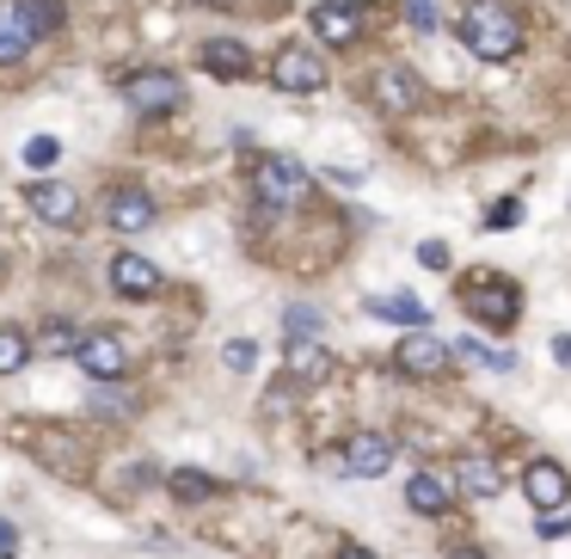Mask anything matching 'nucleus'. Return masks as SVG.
I'll list each match as a JSON object with an SVG mask.
<instances>
[{
	"mask_svg": "<svg viewBox=\"0 0 571 559\" xmlns=\"http://www.w3.org/2000/svg\"><path fill=\"white\" fill-rule=\"evenodd\" d=\"M461 44L479 62H510V56H523V19L504 0H473L461 13Z\"/></svg>",
	"mask_w": 571,
	"mask_h": 559,
	"instance_id": "1",
	"label": "nucleus"
},
{
	"mask_svg": "<svg viewBox=\"0 0 571 559\" xmlns=\"http://www.w3.org/2000/svg\"><path fill=\"white\" fill-rule=\"evenodd\" d=\"M461 308L473 313V320H486L492 332H510L516 313H523V289L510 277H498V271H479V277L461 283Z\"/></svg>",
	"mask_w": 571,
	"mask_h": 559,
	"instance_id": "2",
	"label": "nucleus"
},
{
	"mask_svg": "<svg viewBox=\"0 0 571 559\" xmlns=\"http://www.w3.org/2000/svg\"><path fill=\"white\" fill-rule=\"evenodd\" d=\"M117 93H124L129 111H141V117H160V111H179V105H185V80L172 75V68H129V75L117 80Z\"/></svg>",
	"mask_w": 571,
	"mask_h": 559,
	"instance_id": "3",
	"label": "nucleus"
},
{
	"mask_svg": "<svg viewBox=\"0 0 571 559\" xmlns=\"http://www.w3.org/2000/svg\"><path fill=\"white\" fill-rule=\"evenodd\" d=\"M252 185H259V203H264V209H295V203L308 197L313 172L301 167L295 155H271V160H259Z\"/></svg>",
	"mask_w": 571,
	"mask_h": 559,
	"instance_id": "4",
	"label": "nucleus"
},
{
	"mask_svg": "<svg viewBox=\"0 0 571 559\" xmlns=\"http://www.w3.org/2000/svg\"><path fill=\"white\" fill-rule=\"evenodd\" d=\"M68 357L93 375V381H117V375L129 369V344L117 339V332H87V339H75V351H68Z\"/></svg>",
	"mask_w": 571,
	"mask_h": 559,
	"instance_id": "5",
	"label": "nucleus"
},
{
	"mask_svg": "<svg viewBox=\"0 0 571 559\" xmlns=\"http://www.w3.org/2000/svg\"><path fill=\"white\" fill-rule=\"evenodd\" d=\"M271 87H283V93H320L326 62L308 44H289V49H277V62H271Z\"/></svg>",
	"mask_w": 571,
	"mask_h": 559,
	"instance_id": "6",
	"label": "nucleus"
},
{
	"mask_svg": "<svg viewBox=\"0 0 571 559\" xmlns=\"http://www.w3.org/2000/svg\"><path fill=\"white\" fill-rule=\"evenodd\" d=\"M105 221L117 233H148L160 221V209H155V197L141 185H111V197H105Z\"/></svg>",
	"mask_w": 571,
	"mask_h": 559,
	"instance_id": "7",
	"label": "nucleus"
},
{
	"mask_svg": "<svg viewBox=\"0 0 571 559\" xmlns=\"http://www.w3.org/2000/svg\"><path fill=\"white\" fill-rule=\"evenodd\" d=\"M37 44H44V37H37L32 13H25V0H0V68L25 62Z\"/></svg>",
	"mask_w": 571,
	"mask_h": 559,
	"instance_id": "8",
	"label": "nucleus"
},
{
	"mask_svg": "<svg viewBox=\"0 0 571 559\" xmlns=\"http://www.w3.org/2000/svg\"><path fill=\"white\" fill-rule=\"evenodd\" d=\"M393 363H400L406 375H418V381H431V375H443L448 363H455V351H448L436 332H424V327H412V339L393 351Z\"/></svg>",
	"mask_w": 571,
	"mask_h": 559,
	"instance_id": "9",
	"label": "nucleus"
},
{
	"mask_svg": "<svg viewBox=\"0 0 571 559\" xmlns=\"http://www.w3.org/2000/svg\"><path fill=\"white\" fill-rule=\"evenodd\" d=\"M25 203H32V216L49 221V228H75V221H80L75 185H56V179H37V185H25Z\"/></svg>",
	"mask_w": 571,
	"mask_h": 559,
	"instance_id": "10",
	"label": "nucleus"
},
{
	"mask_svg": "<svg viewBox=\"0 0 571 559\" xmlns=\"http://www.w3.org/2000/svg\"><path fill=\"white\" fill-rule=\"evenodd\" d=\"M313 37H320L326 49H351L356 37H363V13H356L351 0H320V7H313Z\"/></svg>",
	"mask_w": 571,
	"mask_h": 559,
	"instance_id": "11",
	"label": "nucleus"
},
{
	"mask_svg": "<svg viewBox=\"0 0 571 559\" xmlns=\"http://www.w3.org/2000/svg\"><path fill=\"white\" fill-rule=\"evenodd\" d=\"M393 443H387V436H375V431H363V436H351V443H344V455H339V467L344 474H356V480H381L387 467H393Z\"/></svg>",
	"mask_w": 571,
	"mask_h": 559,
	"instance_id": "12",
	"label": "nucleus"
},
{
	"mask_svg": "<svg viewBox=\"0 0 571 559\" xmlns=\"http://www.w3.org/2000/svg\"><path fill=\"white\" fill-rule=\"evenodd\" d=\"M111 289H117V296H129V301L160 296V264L141 259V252H117V259H111Z\"/></svg>",
	"mask_w": 571,
	"mask_h": 559,
	"instance_id": "13",
	"label": "nucleus"
},
{
	"mask_svg": "<svg viewBox=\"0 0 571 559\" xmlns=\"http://www.w3.org/2000/svg\"><path fill=\"white\" fill-rule=\"evenodd\" d=\"M523 492L535 511H566V498H571V474L559 461H528L523 474Z\"/></svg>",
	"mask_w": 571,
	"mask_h": 559,
	"instance_id": "14",
	"label": "nucleus"
},
{
	"mask_svg": "<svg viewBox=\"0 0 571 559\" xmlns=\"http://www.w3.org/2000/svg\"><path fill=\"white\" fill-rule=\"evenodd\" d=\"M375 105L381 111H418L424 105V80L412 68H381L375 75Z\"/></svg>",
	"mask_w": 571,
	"mask_h": 559,
	"instance_id": "15",
	"label": "nucleus"
},
{
	"mask_svg": "<svg viewBox=\"0 0 571 559\" xmlns=\"http://www.w3.org/2000/svg\"><path fill=\"white\" fill-rule=\"evenodd\" d=\"M203 68H209L216 80H247L252 75V49L233 44V37H209V44H203Z\"/></svg>",
	"mask_w": 571,
	"mask_h": 559,
	"instance_id": "16",
	"label": "nucleus"
},
{
	"mask_svg": "<svg viewBox=\"0 0 571 559\" xmlns=\"http://www.w3.org/2000/svg\"><path fill=\"white\" fill-rule=\"evenodd\" d=\"M455 486H461V498H498L504 474H498V461H486V455H461V467H455Z\"/></svg>",
	"mask_w": 571,
	"mask_h": 559,
	"instance_id": "17",
	"label": "nucleus"
},
{
	"mask_svg": "<svg viewBox=\"0 0 571 559\" xmlns=\"http://www.w3.org/2000/svg\"><path fill=\"white\" fill-rule=\"evenodd\" d=\"M406 504H412L418 516H443L448 511V480H443V474H431V467L412 474V480H406Z\"/></svg>",
	"mask_w": 571,
	"mask_h": 559,
	"instance_id": "18",
	"label": "nucleus"
},
{
	"mask_svg": "<svg viewBox=\"0 0 571 559\" xmlns=\"http://www.w3.org/2000/svg\"><path fill=\"white\" fill-rule=\"evenodd\" d=\"M369 313L375 320H393V327H431V308L418 296H375Z\"/></svg>",
	"mask_w": 571,
	"mask_h": 559,
	"instance_id": "19",
	"label": "nucleus"
},
{
	"mask_svg": "<svg viewBox=\"0 0 571 559\" xmlns=\"http://www.w3.org/2000/svg\"><path fill=\"white\" fill-rule=\"evenodd\" d=\"M32 357H37L32 332H25V327H0V375H19Z\"/></svg>",
	"mask_w": 571,
	"mask_h": 559,
	"instance_id": "20",
	"label": "nucleus"
},
{
	"mask_svg": "<svg viewBox=\"0 0 571 559\" xmlns=\"http://www.w3.org/2000/svg\"><path fill=\"white\" fill-rule=\"evenodd\" d=\"M167 486H172V498H179V504H209V498H216V480H209V474H197V467H172Z\"/></svg>",
	"mask_w": 571,
	"mask_h": 559,
	"instance_id": "21",
	"label": "nucleus"
},
{
	"mask_svg": "<svg viewBox=\"0 0 571 559\" xmlns=\"http://www.w3.org/2000/svg\"><path fill=\"white\" fill-rule=\"evenodd\" d=\"M326 369H332V357H326L320 344H308V339L289 344V375H295V381H320Z\"/></svg>",
	"mask_w": 571,
	"mask_h": 559,
	"instance_id": "22",
	"label": "nucleus"
},
{
	"mask_svg": "<svg viewBox=\"0 0 571 559\" xmlns=\"http://www.w3.org/2000/svg\"><path fill=\"white\" fill-rule=\"evenodd\" d=\"M75 339H80V332L68 327V320H49L44 332H32V344H37V351H49V357H68V351H75Z\"/></svg>",
	"mask_w": 571,
	"mask_h": 559,
	"instance_id": "23",
	"label": "nucleus"
},
{
	"mask_svg": "<svg viewBox=\"0 0 571 559\" xmlns=\"http://www.w3.org/2000/svg\"><path fill=\"white\" fill-rule=\"evenodd\" d=\"M19 160H25L32 172H49L56 160H62V141H56V136H32L25 148H19Z\"/></svg>",
	"mask_w": 571,
	"mask_h": 559,
	"instance_id": "24",
	"label": "nucleus"
},
{
	"mask_svg": "<svg viewBox=\"0 0 571 559\" xmlns=\"http://www.w3.org/2000/svg\"><path fill=\"white\" fill-rule=\"evenodd\" d=\"M283 332H289L295 344H301V339H320V332H326V313L320 308H289V313H283Z\"/></svg>",
	"mask_w": 571,
	"mask_h": 559,
	"instance_id": "25",
	"label": "nucleus"
},
{
	"mask_svg": "<svg viewBox=\"0 0 571 559\" xmlns=\"http://www.w3.org/2000/svg\"><path fill=\"white\" fill-rule=\"evenodd\" d=\"M448 351H461L467 363H486V369H516V357L510 351H486V339H461V344H448Z\"/></svg>",
	"mask_w": 571,
	"mask_h": 559,
	"instance_id": "26",
	"label": "nucleus"
},
{
	"mask_svg": "<svg viewBox=\"0 0 571 559\" xmlns=\"http://www.w3.org/2000/svg\"><path fill=\"white\" fill-rule=\"evenodd\" d=\"M400 7H406V25H412V32H436V25H443L436 0H400Z\"/></svg>",
	"mask_w": 571,
	"mask_h": 559,
	"instance_id": "27",
	"label": "nucleus"
},
{
	"mask_svg": "<svg viewBox=\"0 0 571 559\" xmlns=\"http://www.w3.org/2000/svg\"><path fill=\"white\" fill-rule=\"evenodd\" d=\"M221 363H228V369H240V375H247L252 363H259V344H252V339H228V344H221Z\"/></svg>",
	"mask_w": 571,
	"mask_h": 559,
	"instance_id": "28",
	"label": "nucleus"
},
{
	"mask_svg": "<svg viewBox=\"0 0 571 559\" xmlns=\"http://www.w3.org/2000/svg\"><path fill=\"white\" fill-rule=\"evenodd\" d=\"M516 221H523V203H516V197H504V203L492 209V216H486V228H516Z\"/></svg>",
	"mask_w": 571,
	"mask_h": 559,
	"instance_id": "29",
	"label": "nucleus"
},
{
	"mask_svg": "<svg viewBox=\"0 0 571 559\" xmlns=\"http://www.w3.org/2000/svg\"><path fill=\"white\" fill-rule=\"evenodd\" d=\"M93 406H99V412H124V419H129V412H136V393H124V388L111 393V388H105V393H99Z\"/></svg>",
	"mask_w": 571,
	"mask_h": 559,
	"instance_id": "30",
	"label": "nucleus"
},
{
	"mask_svg": "<svg viewBox=\"0 0 571 559\" xmlns=\"http://www.w3.org/2000/svg\"><path fill=\"white\" fill-rule=\"evenodd\" d=\"M418 264H424V271H448V247L443 240H424V247H418Z\"/></svg>",
	"mask_w": 571,
	"mask_h": 559,
	"instance_id": "31",
	"label": "nucleus"
},
{
	"mask_svg": "<svg viewBox=\"0 0 571 559\" xmlns=\"http://www.w3.org/2000/svg\"><path fill=\"white\" fill-rule=\"evenodd\" d=\"M540 535H547V541H559V535H571V516H566V511H547V516H540Z\"/></svg>",
	"mask_w": 571,
	"mask_h": 559,
	"instance_id": "32",
	"label": "nucleus"
},
{
	"mask_svg": "<svg viewBox=\"0 0 571 559\" xmlns=\"http://www.w3.org/2000/svg\"><path fill=\"white\" fill-rule=\"evenodd\" d=\"M0 559H19V528L0 523Z\"/></svg>",
	"mask_w": 571,
	"mask_h": 559,
	"instance_id": "33",
	"label": "nucleus"
},
{
	"mask_svg": "<svg viewBox=\"0 0 571 559\" xmlns=\"http://www.w3.org/2000/svg\"><path fill=\"white\" fill-rule=\"evenodd\" d=\"M553 357H559V363H566V369H571V332H559V339H553Z\"/></svg>",
	"mask_w": 571,
	"mask_h": 559,
	"instance_id": "34",
	"label": "nucleus"
},
{
	"mask_svg": "<svg viewBox=\"0 0 571 559\" xmlns=\"http://www.w3.org/2000/svg\"><path fill=\"white\" fill-rule=\"evenodd\" d=\"M332 559H375V554H369V547H339Z\"/></svg>",
	"mask_w": 571,
	"mask_h": 559,
	"instance_id": "35",
	"label": "nucleus"
},
{
	"mask_svg": "<svg viewBox=\"0 0 571 559\" xmlns=\"http://www.w3.org/2000/svg\"><path fill=\"white\" fill-rule=\"evenodd\" d=\"M448 559H486L479 547H448Z\"/></svg>",
	"mask_w": 571,
	"mask_h": 559,
	"instance_id": "36",
	"label": "nucleus"
},
{
	"mask_svg": "<svg viewBox=\"0 0 571 559\" xmlns=\"http://www.w3.org/2000/svg\"><path fill=\"white\" fill-rule=\"evenodd\" d=\"M0 283H7V252H0Z\"/></svg>",
	"mask_w": 571,
	"mask_h": 559,
	"instance_id": "37",
	"label": "nucleus"
},
{
	"mask_svg": "<svg viewBox=\"0 0 571 559\" xmlns=\"http://www.w3.org/2000/svg\"><path fill=\"white\" fill-rule=\"evenodd\" d=\"M197 7H228V0H197Z\"/></svg>",
	"mask_w": 571,
	"mask_h": 559,
	"instance_id": "38",
	"label": "nucleus"
}]
</instances>
